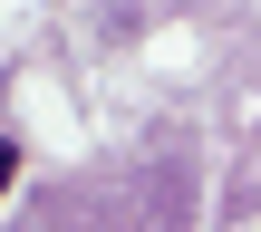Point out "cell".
<instances>
[{
  "label": "cell",
  "mask_w": 261,
  "mask_h": 232,
  "mask_svg": "<svg viewBox=\"0 0 261 232\" xmlns=\"http://www.w3.org/2000/svg\"><path fill=\"white\" fill-rule=\"evenodd\" d=\"M10 174H19V145H10V136H0V184H10Z\"/></svg>",
  "instance_id": "cell-1"
}]
</instances>
